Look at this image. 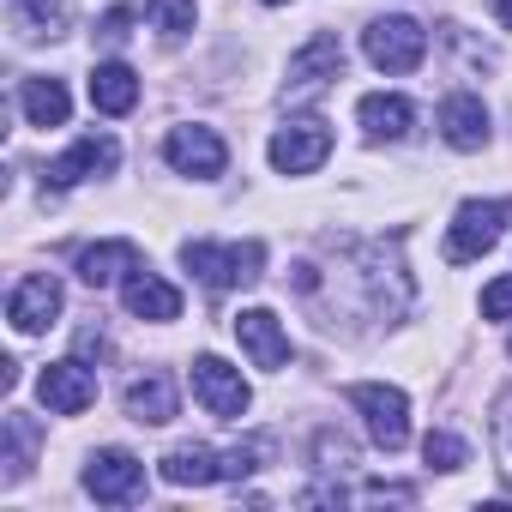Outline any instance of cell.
<instances>
[{
	"mask_svg": "<svg viewBox=\"0 0 512 512\" xmlns=\"http://www.w3.org/2000/svg\"><path fill=\"white\" fill-rule=\"evenodd\" d=\"M181 266L205 284V290H247L260 284V266H266V247L260 241H187L181 247Z\"/></svg>",
	"mask_w": 512,
	"mask_h": 512,
	"instance_id": "6da1fadb",
	"label": "cell"
},
{
	"mask_svg": "<svg viewBox=\"0 0 512 512\" xmlns=\"http://www.w3.org/2000/svg\"><path fill=\"white\" fill-rule=\"evenodd\" d=\"M362 49H368V61H374L380 73H416L422 55H428V31H422L416 19L392 13V19H374V25L362 31Z\"/></svg>",
	"mask_w": 512,
	"mask_h": 512,
	"instance_id": "7a4b0ae2",
	"label": "cell"
},
{
	"mask_svg": "<svg viewBox=\"0 0 512 512\" xmlns=\"http://www.w3.org/2000/svg\"><path fill=\"white\" fill-rule=\"evenodd\" d=\"M350 404L368 416V440L380 452H404V440H410V398L398 386H380V380L350 386Z\"/></svg>",
	"mask_w": 512,
	"mask_h": 512,
	"instance_id": "3957f363",
	"label": "cell"
},
{
	"mask_svg": "<svg viewBox=\"0 0 512 512\" xmlns=\"http://www.w3.org/2000/svg\"><path fill=\"white\" fill-rule=\"evenodd\" d=\"M500 223H506V205H500V199H470V205H458V217H452V229H446V260H452V266L482 260V253L500 241Z\"/></svg>",
	"mask_w": 512,
	"mask_h": 512,
	"instance_id": "277c9868",
	"label": "cell"
},
{
	"mask_svg": "<svg viewBox=\"0 0 512 512\" xmlns=\"http://www.w3.org/2000/svg\"><path fill=\"white\" fill-rule=\"evenodd\" d=\"M332 79H344V43H338L332 31H320L308 49L290 55V85H284V97H290V103H308V97H320Z\"/></svg>",
	"mask_w": 512,
	"mask_h": 512,
	"instance_id": "5b68a950",
	"label": "cell"
},
{
	"mask_svg": "<svg viewBox=\"0 0 512 512\" xmlns=\"http://www.w3.org/2000/svg\"><path fill=\"white\" fill-rule=\"evenodd\" d=\"M326 157H332V127L314 121V115L272 133V169H278V175H314Z\"/></svg>",
	"mask_w": 512,
	"mask_h": 512,
	"instance_id": "8992f818",
	"label": "cell"
},
{
	"mask_svg": "<svg viewBox=\"0 0 512 512\" xmlns=\"http://www.w3.org/2000/svg\"><path fill=\"white\" fill-rule=\"evenodd\" d=\"M61 308H67V290H61L49 272H31V278L7 296V320H13V332H19V338L49 332V326L61 320Z\"/></svg>",
	"mask_w": 512,
	"mask_h": 512,
	"instance_id": "52a82bcc",
	"label": "cell"
},
{
	"mask_svg": "<svg viewBox=\"0 0 512 512\" xmlns=\"http://www.w3.org/2000/svg\"><path fill=\"white\" fill-rule=\"evenodd\" d=\"M193 398H199L211 416H223V422H235V416L253 404L241 368H229L223 356H193Z\"/></svg>",
	"mask_w": 512,
	"mask_h": 512,
	"instance_id": "ba28073f",
	"label": "cell"
},
{
	"mask_svg": "<svg viewBox=\"0 0 512 512\" xmlns=\"http://www.w3.org/2000/svg\"><path fill=\"white\" fill-rule=\"evenodd\" d=\"M139 488H145V464H139L133 452H121V446L91 452V464H85V494H91V500L121 506V500H133Z\"/></svg>",
	"mask_w": 512,
	"mask_h": 512,
	"instance_id": "9c48e42d",
	"label": "cell"
},
{
	"mask_svg": "<svg viewBox=\"0 0 512 512\" xmlns=\"http://www.w3.org/2000/svg\"><path fill=\"white\" fill-rule=\"evenodd\" d=\"M163 157H169L181 175H199V181H211V175H223V163H229V145H223L211 127H175V133L163 139Z\"/></svg>",
	"mask_w": 512,
	"mask_h": 512,
	"instance_id": "30bf717a",
	"label": "cell"
},
{
	"mask_svg": "<svg viewBox=\"0 0 512 512\" xmlns=\"http://www.w3.org/2000/svg\"><path fill=\"white\" fill-rule=\"evenodd\" d=\"M37 398H43L55 416H79V410L97 404V374H91L85 362H55V368H43Z\"/></svg>",
	"mask_w": 512,
	"mask_h": 512,
	"instance_id": "8fae6325",
	"label": "cell"
},
{
	"mask_svg": "<svg viewBox=\"0 0 512 512\" xmlns=\"http://www.w3.org/2000/svg\"><path fill=\"white\" fill-rule=\"evenodd\" d=\"M235 344L253 356V368H284L290 362V338H284L272 308H241L235 314Z\"/></svg>",
	"mask_w": 512,
	"mask_h": 512,
	"instance_id": "7c38bea8",
	"label": "cell"
},
{
	"mask_svg": "<svg viewBox=\"0 0 512 512\" xmlns=\"http://www.w3.org/2000/svg\"><path fill=\"white\" fill-rule=\"evenodd\" d=\"M121 163V145L109 139V133H85L67 157H55L49 169H43V181L49 187H79L85 175H103V169H115Z\"/></svg>",
	"mask_w": 512,
	"mask_h": 512,
	"instance_id": "4fadbf2b",
	"label": "cell"
},
{
	"mask_svg": "<svg viewBox=\"0 0 512 512\" xmlns=\"http://www.w3.org/2000/svg\"><path fill=\"white\" fill-rule=\"evenodd\" d=\"M163 482L169 488H205V482H223V452H211L205 440H181L163 452Z\"/></svg>",
	"mask_w": 512,
	"mask_h": 512,
	"instance_id": "5bb4252c",
	"label": "cell"
},
{
	"mask_svg": "<svg viewBox=\"0 0 512 512\" xmlns=\"http://www.w3.org/2000/svg\"><path fill=\"white\" fill-rule=\"evenodd\" d=\"M440 133H446L452 151H482V145H488V109H482V97L452 91V97L440 103Z\"/></svg>",
	"mask_w": 512,
	"mask_h": 512,
	"instance_id": "9a60e30c",
	"label": "cell"
},
{
	"mask_svg": "<svg viewBox=\"0 0 512 512\" xmlns=\"http://www.w3.org/2000/svg\"><path fill=\"white\" fill-rule=\"evenodd\" d=\"M356 121H362V133H368V139H386V145H398V139H410V127H416V109H410V97L374 91V97H362V103H356Z\"/></svg>",
	"mask_w": 512,
	"mask_h": 512,
	"instance_id": "2e32d148",
	"label": "cell"
},
{
	"mask_svg": "<svg viewBox=\"0 0 512 512\" xmlns=\"http://www.w3.org/2000/svg\"><path fill=\"white\" fill-rule=\"evenodd\" d=\"M121 302H127V314H133V320H157V326L181 314V290H175V284H163V278H157V272H145V266L121 284Z\"/></svg>",
	"mask_w": 512,
	"mask_h": 512,
	"instance_id": "e0dca14e",
	"label": "cell"
},
{
	"mask_svg": "<svg viewBox=\"0 0 512 512\" xmlns=\"http://www.w3.org/2000/svg\"><path fill=\"white\" fill-rule=\"evenodd\" d=\"M139 266H145V260H139V247H133V241H97V247L79 253V284L109 290L115 278H133Z\"/></svg>",
	"mask_w": 512,
	"mask_h": 512,
	"instance_id": "ac0fdd59",
	"label": "cell"
},
{
	"mask_svg": "<svg viewBox=\"0 0 512 512\" xmlns=\"http://www.w3.org/2000/svg\"><path fill=\"white\" fill-rule=\"evenodd\" d=\"M121 410H127L139 428H163V422L175 416V386H169L163 374H139V380H127Z\"/></svg>",
	"mask_w": 512,
	"mask_h": 512,
	"instance_id": "d6986e66",
	"label": "cell"
},
{
	"mask_svg": "<svg viewBox=\"0 0 512 512\" xmlns=\"http://www.w3.org/2000/svg\"><path fill=\"white\" fill-rule=\"evenodd\" d=\"M133 103H139V73L121 67V61H103V67L91 73V109H103V115H133Z\"/></svg>",
	"mask_w": 512,
	"mask_h": 512,
	"instance_id": "ffe728a7",
	"label": "cell"
},
{
	"mask_svg": "<svg viewBox=\"0 0 512 512\" xmlns=\"http://www.w3.org/2000/svg\"><path fill=\"white\" fill-rule=\"evenodd\" d=\"M19 109H25L31 127H67L73 97H67L61 79H25V85H19Z\"/></svg>",
	"mask_w": 512,
	"mask_h": 512,
	"instance_id": "44dd1931",
	"label": "cell"
},
{
	"mask_svg": "<svg viewBox=\"0 0 512 512\" xmlns=\"http://www.w3.org/2000/svg\"><path fill=\"white\" fill-rule=\"evenodd\" d=\"M13 19H19L25 37H61L67 7H61V0H13Z\"/></svg>",
	"mask_w": 512,
	"mask_h": 512,
	"instance_id": "7402d4cb",
	"label": "cell"
},
{
	"mask_svg": "<svg viewBox=\"0 0 512 512\" xmlns=\"http://www.w3.org/2000/svg\"><path fill=\"white\" fill-rule=\"evenodd\" d=\"M266 458H272V440H266V434H253V440L229 446V452H223V482H241V476H253V470H260Z\"/></svg>",
	"mask_w": 512,
	"mask_h": 512,
	"instance_id": "603a6c76",
	"label": "cell"
},
{
	"mask_svg": "<svg viewBox=\"0 0 512 512\" xmlns=\"http://www.w3.org/2000/svg\"><path fill=\"white\" fill-rule=\"evenodd\" d=\"M422 458H428L434 470H464V464H470V446H464L452 428H428V440H422Z\"/></svg>",
	"mask_w": 512,
	"mask_h": 512,
	"instance_id": "cb8c5ba5",
	"label": "cell"
},
{
	"mask_svg": "<svg viewBox=\"0 0 512 512\" xmlns=\"http://www.w3.org/2000/svg\"><path fill=\"white\" fill-rule=\"evenodd\" d=\"M145 13L163 37H187L193 31V0H145Z\"/></svg>",
	"mask_w": 512,
	"mask_h": 512,
	"instance_id": "d4e9b609",
	"label": "cell"
},
{
	"mask_svg": "<svg viewBox=\"0 0 512 512\" xmlns=\"http://www.w3.org/2000/svg\"><path fill=\"white\" fill-rule=\"evenodd\" d=\"M314 458H320V470H350L356 464V440L338 434V428H320L314 434Z\"/></svg>",
	"mask_w": 512,
	"mask_h": 512,
	"instance_id": "484cf974",
	"label": "cell"
},
{
	"mask_svg": "<svg viewBox=\"0 0 512 512\" xmlns=\"http://www.w3.org/2000/svg\"><path fill=\"white\" fill-rule=\"evenodd\" d=\"M25 452H31V422H25V416H7V482H19V476L31 470Z\"/></svg>",
	"mask_w": 512,
	"mask_h": 512,
	"instance_id": "4316f807",
	"label": "cell"
},
{
	"mask_svg": "<svg viewBox=\"0 0 512 512\" xmlns=\"http://www.w3.org/2000/svg\"><path fill=\"white\" fill-rule=\"evenodd\" d=\"M482 320H512V278H494L482 290Z\"/></svg>",
	"mask_w": 512,
	"mask_h": 512,
	"instance_id": "83f0119b",
	"label": "cell"
},
{
	"mask_svg": "<svg viewBox=\"0 0 512 512\" xmlns=\"http://www.w3.org/2000/svg\"><path fill=\"white\" fill-rule=\"evenodd\" d=\"M494 440H500V458H506V476H512V392L494 404Z\"/></svg>",
	"mask_w": 512,
	"mask_h": 512,
	"instance_id": "f1b7e54d",
	"label": "cell"
},
{
	"mask_svg": "<svg viewBox=\"0 0 512 512\" xmlns=\"http://www.w3.org/2000/svg\"><path fill=\"white\" fill-rule=\"evenodd\" d=\"M73 350H79V362H109V338H103L97 326H85V332L73 338Z\"/></svg>",
	"mask_w": 512,
	"mask_h": 512,
	"instance_id": "f546056e",
	"label": "cell"
},
{
	"mask_svg": "<svg viewBox=\"0 0 512 512\" xmlns=\"http://www.w3.org/2000/svg\"><path fill=\"white\" fill-rule=\"evenodd\" d=\"M127 25H133V13H127V7H115V13L97 25V37H103V43H127Z\"/></svg>",
	"mask_w": 512,
	"mask_h": 512,
	"instance_id": "4dcf8cb0",
	"label": "cell"
},
{
	"mask_svg": "<svg viewBox=\"0 0 512 512\" xmlns=\"http://www.w3.org/2000/svg\"><path fill=\"white\" fill-rule=\"evenodd\" d=\"M362 500H416V488H404V482H368Z\"/></svg>",
	"mask_w": 512,
	"mask_h": 512,
	"instance_id": "1f68e13d",
	"label": "cell"
},
{
	"mask_svg": "<svg viewBox=\"0 0 512 512\" xmlns=\"http://www.w3.org/2000/svg\"><path fill=\"white\" fill-rule=\"evenodd\" d=\"M488 13H494V19H500L506 31H512V0H488Z\"/></svg>",
	"mask_w": 512,
	"mask_h": 512,
	"instance_id": "d6a6232c",
	"label": "cell"
},
{
	"mask_svg": "<svg viewBox=\"0 0 512 512\" xmlns=\"http://www.w3.org/2000/svg\"><path fill=\"white\" fill-rule=\"evenodd\" d=\"M266 7H284V0H266Z\"/></svg>",
	"mask_w": 512,
	"mask_h": 512,
	"instance_id": "836d02e7",
	"label": "cell"
},
{
	"mask_svg": "<svg viewBox=\"0 0 512 512\" xmlns=\"http://www.w3.org/2000/svg\"><path fill=\"white\" fill-rule=\"evenodd\" d=\"M506 356H512V338H506Z\"/></svg>",
	"mask_w": 512,
	"mask_h": 512,
	"instance_id": "e575fe53",
	"label": "cell"
}]
</instances>
